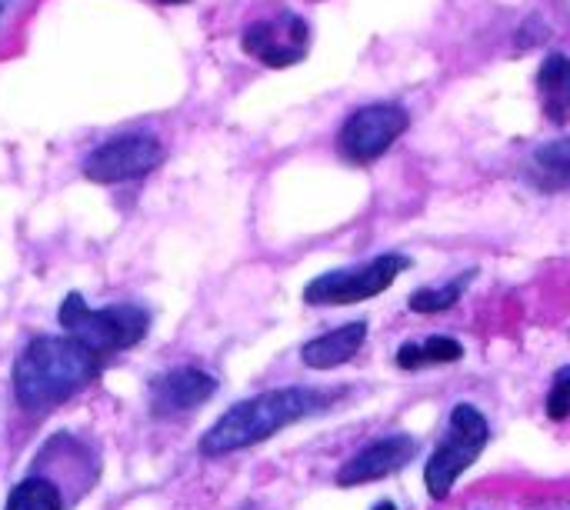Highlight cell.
<instances>
[{"label": "cell", "instance_id": "obj_14", "mask_svg": "<svg viewBox=\"0 0 570 510\" xmlns=\"http://www.w3.org/2000/svg\"><path fill=\"white\" fill-rule=\"evenodd\" d=\"M534 164L544 174H550L554 180H570V138H560V141H550V144L537 147Z\"/></svg>", "mask_w": 570, "mask_h": 510}, {"label": "cell", "instance_id": "obj_1", "mask_svg": "<svg viewBox=\"0 0 570 510\" xmlns=\"http://www.w3.org/2000/svg\"><path fill=\"white\" fill-rule=\"evenodd\" d=\"M100 373V354L78 337H34L14 364V391L24 411H50Z\"/></svg>", "mask_w": 570, "mask_h": 510}, {"label": "cell", "instance_id": "obj_8", "mask_svg": "<svg viewBox=\"0 0 570 510\" xmlns=\"http://www.w3.org/2000/svg\"><path fill=\"white\" fill-rule=\"evenodd\" d=\"M244 50L264 60L268 68H290L307 57V24L297 14L258 21L244 31Z\"/></svg>", "mask_w": 570, "mask_h": 510}, {"label": "cell", "instance_id": "obj_21", "mask_svg": "<svg viewBox=\"0 0 570 510\" xmlns=\"http://www.w3.org/2000/svg\"><path fill=\"white\" fill-rule=\"evenodd\" d=\"M567 104H570V87H567Z\"/></svg>", "mask_w": 570, "mask_h": 510}, {"label": "cell", "instance_id": "obj_12", "mask_svg": "<svg viewBox=\"0 0 570 510\" xmlns=\"http://www.w3.org/2000/svg\"><path fill=\"white\" fill-rule=\"evenodd\" d=\"M8 510H63V497H60V487L54 481L27 477L11 490Z\"/></svg>", "mask_w": 570, "mask_h": 510}, {"label": "cell", "instance_id": "obj_18", "mask_svg": "<svg viewBox=\"0 0 570 510\" xmlns=\"http://www.w3.org/2000/svg\"><path fill=\"white\" fill-rule=\"evenodd\" d=\"M397 364H401L404 370H414V367H420V364H424L420 344H404V347L397 351Z\"/></svg>", "mask_w": 570, "mask_h": 510}, {"label": "cell", "instance_id": "obj_10", "mask_svg": "<svg viewBox=\"0 0 570 510\" xmlns=\"http://www.w3.org/2000/svg\"><path fill=\"white\" fill-rule=\"evenodd\" d=\"M214 391H217V380L198 367L167 370L154 384V414L167 417V414H180V411H194L204 401H211Z\"/></svg>", "mask_w": 570, "mask_h": 510}, {"label": "cell", "instance_id": "obj_3", "mask_svg": "<svg viewBox=\"0 0 570 510\" xmlns=\"http://www.w3.org/2000/svg\"><path fill=\"white\" fill-rule=\"evenodd\" d=\"M57 317H60L63 331H71V337H78L81 344H87L100 357L110 354V351L138 347L151 331L147 310L131 307V304H114V307H104V310H91L81 294L63 297Z\"/></svg>", "mask_w": 570, "mask_h": 510}, {"label": "cell", "instance_id": "obj_19", "mask_svg": "<svg viewBox=\"0 0 570 510\" xmlns=\"http://www.w3.org/2000/svg\"><path fill=\"white\" fill-rule=\"evenodd\" d=\"M373 510H397V507H394V503H391V500H384V503H377V507H373Z\"/></svg>", "mask_w": 570, "mask_h": 510}, {"label": "cell", "instance_id": "obj_17", "mask_svg": "<svg viewBox=\"0 0 570 510\" xmlns=\"http://www.w3.org/2000/svg\"><path fill=\"white\" fill-rule=\"evenodd\" d=\"M547 414H550V420H563L570 414V367H563L554 377V391L547 398Z\"/></svg>", "mask_w": 570, "mask_h": 510}, {"label": "cell", "instance_id": "obj_15", "mask_svg": "<svg viewBox=\"0 0 570 510\" xmlns=\"http://www.w3.org/2000/svg\"><path fill=\"white\" fill-rule=\"evenodd\" d=\"M541 87L550 91V94H560L570 87V60L563 54H550L544 63H541V74H537Z\"/></svg>", "mask_w": 570, "mask_h": 510}, {"label": "cell", "instance_id": "obj_4", "mask_svg": "<svg viewBox=\"0 0 570 510\" xmlns=\"http://www.w3.org/2000/svg\"><path fill=\"white\" fill-rule=\"evenodd\" d=\"M487 420L477 407L471 404H458L454 414H451V430L443 437V443L434 451V458L427 461V471H424V484L430 490V497L443 500L451 494L454 481L477 461V454L484 451L487 443Z\"/></svg>", "mask_w": 570, "mask_h": 510}, {"label": "cell", "instance_id": "obj_16", "mask_svg": "<svg viewBox=\"0 0 570 510\" xmlns=\"http://www.w3.org/2000/svg\"><path fill=\"white\" fill-rule=\"evenodd\" d=\"M420 354H424V364H454L464 357V347L454 337H427L420 344Z\"/></svg>", "mask_w": 570, "mask_h": 510}, {"label": "cell", "instance_id": "obj_5", "mask_svg": "<svg viewBox=\"0 0 570 510\" xmlns=\"http://www.w3.org/2000/svg\"><path fill=\"white\" fill-rule=\"evenodd\" d=\"M407 264L411 261L401 258V253H380V258H373L360 271H334V274L310 281L304 290V300L307 304H354V300L377 297L380 290H388L394 284V277Z\"/></svg>", "mask_w": 570, "mask_h": 510}, {"label": "cell", "instance_id": "obj_6", "mask_svg": "<svg viewBox=\"0 0 570 510\" xmlns=\"http://www.w3.org/2000/svg\"><path fill=\"white\" fill-rule=\"evenodd\" d=\"M407 127V114L397 104H370L360 107L357 114L347 117L344 131H341V151L351 161H377L384 154Z\"/></svg>", "mask_w": 570, "mask_h": 510}, {"label": "cell", "instance_id": "obj_2", "mask_svg": "<svg viewBox=\"0 0 570 510\" xmlns=\"http://www.w3.org/2000/svg\"><path fill=\"white\" fill-rule=\"evenodd\" d=\"M324 404H328L324 394L307 391V388H284V391H268L250 401H240L201 437V451L207 458H221V454L253 448V443L268 440L287 424L307 414H317Z\"/></svg>", "mask_w": 570, "mask_h": 510}, {"label": "cell", "instance_id": "obj_9", "mask_svg": "<svg viewBox=\"0 0 570 510\" xmlns=\"http://www.w3.org/2000/svg\"><path fill=\"white\" fill-rule=\"evenodd\" d=\"M414 454H417V443L407 434H394L388 440H377L341 467L337 484L351 487V484H367V481H377V477H388V474L407 467L414 461Z\"/></svg>", "mask_w": 570, "mask_h": 510}, {"label": "cell", "instance_id": "obj_13", "mask_svg": "<svg viewBox=\"0 0 570 510\" xmlns=\"http://www.w3.org/2000/svg\"><path fill=\"white\" fill-rule=\"evenodd\" d=\"M461 290H464V281H454L448 287H424V290L411 294V310L414 313H440L461 300Z\"/></svg>", "mask_w": 570, "mask_h": 510}, {"label": "cell", "instance_id": "obj_20", "mask_svg": "<svg viewBox=\"0 0 570 510\" xmlns=\"http://www.w3.org/2000/svg\"><path fill=\"white\" fill-rule=\"evenodd\" d=\"M161 4H187V0H161Z\"/></svg>", "mask_w": 570, "mask_h": 510}, {"label": "cell", "instance_id": "obj_7", "mask_svg": "<svg viewBox=\"0 0 570 510\" xmlns=\"http://www.w3.org/2000/svg\"><path fill=\"white\" fill-rule=\"evenodd\" d=\"M164 157V147L147 138V134H134V138H117L104 147H97L87 161H84V177L94 183H123L151 174Z\"/></svg>", "mask_w": 570, "mask_h": 510}, {"label": "cell", "instance_id": "obj_11", "mask_svg": "<svg viewBox=\"0 0 570 510\" xmlns=\"http://www.w3.org/2000/svg\"><path fill=\"white\" fill-rule=\"evenodd\" d=\"M364 337H367V324L354 321V324H344V328H337L331 334H321V337L307 341L300 357L313 370H328V367H337V364L351 360L360 351Z\"/></svg>", "mask_w": 570, "mask_h": 510}]
</instances>
